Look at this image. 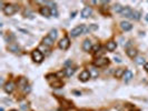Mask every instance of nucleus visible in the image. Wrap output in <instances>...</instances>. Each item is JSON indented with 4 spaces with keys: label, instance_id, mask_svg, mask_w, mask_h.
Wrapping results in <instances>:
<instances>
[{
    "label": "nucleus",
    "instance_id": "bb28decb",
    "mask_svg": "<svg viewBox=\"0 0 148 111\" xmlns=\"http://www.w3.org/2000/svg\"><path fill=\"white\" fill-rule=\"evenodd\" d=\"M97 29H98V26H97V24H90V26L87 28V31H94V30H97Z\"/></svg>",
    "mask_w": 148,
    "mask_h": 111
},
{
    "label": "nucleus",
    "instance_id": "f03ea898",
    "mask_svg": "<svg viewBox=\"0 0 148 111\" xmlns=\"http://www.w3.org/2000/svg\"><path fill=\"white\" fill-rule=\"evenodd\" d=\"M31 57H32V59H34V61L38 62V63L42 62V60H43V55L40 52V50H38V49H36V50L32 51V52H31Z\"/></svg>",
    "mask_w": 148,
    "mask_h": 111
},
{
    "label": "nucleus",
    "instance_id": "7ed1b4c3",
    "mask_svg": "<svg viewBox=\"0 0 148 111\" xmlns=\"http://www.w3.org/2000/svg\"><path fill=\"white\" fill-rule=\"evenodd\" d=\"M86 30V27L84 26V24H80V26H77L76 28H74L71 30V32H70V35H71V37H78L79 35H81V33H84V31Z\"/></svg>",
    "mask_w": 148,
    "mask_h": 111
},
{
    "label": "nucleus",
    "instance_id": "f8f14e48",
    "mask_svg": "<svg viewBox=\"0 0 148 111\" xmlns=\"http://www.w3.org/2000/svg\"><path fill=\"white\" fill-rule=\"evenodd\" d=\"M120 28L125 31H129L130 29L132 28V24H130L129 22H127V21H123L120 23Z\"/></svg>",
    "mask_w": 148,
    "mask_h": 111
},
{
    "label": "nucleus",
    "instance_id": "1a4fd4ad",
    "mask_svg": "<svg viewBox=\"0 0 148 111\" xmlns=\"http://www.w3.org/2000/svg\"><path fill=\"white\" fill-rule=\"evenodd\" d=\"M132 9L129 8V7H126V8H124V10L121 11V15L124 16V17H127V18H130L132 17Z\"/></svg>",
    "mask_w": 148,
    "mask_h": 111
},
{
    "label": "nucleus",
    "instance_id": "393cba45",
    "mask_svg": "<svg viewBox=\"0 0 148 111\" xmlns=\"http://www.w3.org/2000/svg\"><path fill=\"white\" fill-rule=\"evenodd\" d=\"M136 63L137 64H144L145 63V59L143 57H137L136 58Z\"/></svg>",
    "mask_w": 148,
    "mask_h": 111
},
{
    "label": "nucleus",
    "instance_id": "6ab92c4d",
    "mask_svg": "<svg viewBox=\"0 0 148 111\" xmlns=\"http://www.w3.org/2000/svg\"><path fill=\"white\" fill-rule=\"evenodd\" d=\"M89 73H90V75H91V78H97L98 77V71H97V69H95L94 67L89 68Z\"/></svg>",
    "mask_w": 148,
    "mask_h": 111
},
{
    "label": "nucleus",
    "instance_id": "9d476101",
    "mask_svg": "<svg viewBox=\"0 0 148 111\" xmlns=\"http://www.w3.org/2000/svg\"><path fill=\"white\" fill-rule=\"evenodd\" d=\"M92 48V44H91V41L90 40H85L83 42V49L85 51H90Z\"/></svg>",
    "mask_w": 148,
    "mask_h": 111
},
{
    "label": "nucleus",
    "instance_id": "aec40b11",
    "mask_svg": "<svg viewBox=\"0 0 148 111\" xmlns=\"http://www.w3.org/2000/svg\"><path fill=\"white\" fill-rule=\"evenodd\" d=\"M74 73H75V69H74V68H67V69L65 70L66 77H71Z\"/></svg>",
    "mask_w": 148,
    "mask_h": 111
},
{
    "label": "nucleus",
    "instance_id": "7c9ffc66",
    "mask_svg": "<svg viewBox=\"0 0 148 111\" xmlns=\"http://www.w3.org/2000/svg\"><path fill=\"white\" fill-rule=\"evenodd\" d=\"M146 21L148 22V15H146Z\"/></svg>",
    "mask_w": 148,
    "mask_h": 111
},
{
    "label": "nucleus",
    "instance_id": "5701e85b",
    "mask_svg": "<svg viewBox=\"0 0 148 111\" xmlns=\"http://www.w3.org/2000/svg\"><path fill=\"white\" fill-rule=\"evenodd\" d=\"M114 10L116 11V12H121V11L124 10V7H123V6H120L119 3H117V4H115Z\"/></svg>",
    "mask_w": 148,
    "mask_h": 111
},
{
    "label": "nucleus",
    "instance_id": "c756f323",
    "mask_svg": "<svg viewBox=\"0 0 148 111\" xmlns=\"http://www.w3.org/2000/svg\"><path fill=\"white\" fill-rule=\"evenodd\" d=\"M145 69H146V71L148 72V62H147V63H145Z\"/></svg>",
    "mask_w": 148,
    "mask_h": 111
},
{
    "label": "nucleus",
    "instance_id": "a878e982",
    "mask_svg": "<svg viewBox=\"0 0 148 111\" xmlns=\"http://www.w3.org/2000/svg\"><path fill=\"white\" fill-rule=\"evenodd\" d=\"M132 19H135V20H138L139 18H140V13L138 12V11H134V12H132Z\"/></svg>",
    "mask_w": 148,
    "mask_h": 111
},
{
    "label": "nucleus",
    "instance_id": "f257e3e1",
    "mask_svg": "<svg viewBox=\"0 0 148 111\" xmlns=\"http://www.w3.org/2000/svg\"><path fill=\"white\" fill-rule=\"evenodd\" d=\"M17 10H18V7L15 6V4H7V6L3 7V12L7 16L14 15V13H16Z\"/></svg>",
    "mask_w": 148,
    "mask_h": 111
},
{
    "label": "nucleus",
    "instance_id": "4468645a",
    "mask_svg": "<svg viewBox=\"0 0 148 111\" xmlns=\"http://www.w3.org/2000/svg\"><path fill=\"white\" fill-rule=\"evenodd\" d=\"M116 48H117V43L115 41L107 42V50L108 51H114V50H116Z\"/></svg>",
    "mask_w": 148,
    "mask_h": 111
},
{
    "label": "nucleus",
    "instance_id": "c85d7f7f",
    "mask_svg": "<svg viewBox=\"0 0 148 111\" xmlns=\"http://www.w3.org/2000/svg\"><path fill=\"white\" fill-rule=\"evenodd\" d=\"M115 61H117V62H121V60H120V58H119V57H115Z\"/></svg>",
    "mask_w": 148,
    "mask_h": 111
},
{
    "label": "nucleus",
    "instance_id": "dca6fc26",
    "mask_svg": "<svg viewBox=\"0 0 148 111\" xmlns=\"http://www.w3.org/2000/svg\"><path fill=\"white\" fill-rule=\"evenodd\" d=\"M125 69L124 68H118L116 71H115V77L116 78H123L124 73H125Z\"/></svg>",
    "mask_w": 148,
    "mask_h": 111
},
{
    "label": "nucleus",
    "instance_id": "2f4dec72",
    "mask_svg": "<svg viewBox=\"0 0 148 111\" xmlns=\"http://www.w3.org/2000/svg\"><path fill=\"white\" fill-rule=\"evenodd\" d=\"M80 111H86V110H80Z\"/></svg>",
    "mask_w": 148,
    "mask_h": 111
},
{
    "label": "nucleus",
    "instance_id": "4be33fe9",
    "mask_svg": "<svg viewBox=\"0 0 148 111\" xmlns=\"http://www.w3.org/2000/svg\"><path fill=\"white\" fill-rule=\"evenodd\" d=\"M9 50L12 51V52H19V47L17 46V44H10Z\"/></svg>",
    "mask_w": 148,
    "mask_h": 111
},
{
    "label": "nucleus",
    "instance_id": "412c9836",
    "mask_svg": "<svg viewBox=\"0 0 148 111\" xmlns=\"http://www.w3.org/2000/svg\"><path fill=\"white\" fill-rule=\"evenodd\" d=\"M63 82L60 81V80H56V81H54V82H51V86L54 87V88H61L63 87Z\"/></svg>",
    "mask_w": 148,
    "mask_h": 111
},
{
    "label": "nucleus",
    "instance_id": "2eb2a0df",
    "mask_svg": "<svg viewBox=\"0 0 148 111\" xmlns=\"http://www.w3.org/2000/svg\"><path fill=\"white\" fill-rule=\"evenodd\" d=\"M127 56L129 58H135L137 56V51H136V49H134V48H129V49H127Z\"/></svg>",
    "mask_w": 148,
    "mask_h": 111
},
{
    "label": "nucleus",
    "instance_id": "f3484780",
    "mask_svg": "<svg viewBox=\"0 0 148 111\" xmlns=\"http://www.w3.org/2000/svg\"><path fill=\"white\" fill-rule=\"evenodd\" d=\"M42 43L45 44V46L50 47V46H52V43H54V40H52L51 38H49V37H45L42 39Z\"/></svg>",
    "mask_w": 148,
    "mask_h": 111
},
{
    "label": "nucleus",
    "instance_id": "39448f33",
    "mask_svg": "<svg viewBox=\"0 0 148 111\" xmlns=\"http://www.w3.org/2000/svg\"><path fill=\"white\" fill-rule=\"evenodd\" d=\"M89 78H91V75H90V73H89V71H88V70H84L83 72L79 74V80H80V81H83V82L88 81V80H89Z\"/></svg>",
    "mask_w": 148,
    "mask_h": 111
},
{
    "label": "nucleus",
    "instance_id": "6e6552de",
    "mask_svg": "<svg viewBox=\"0 0 148 111\" xmlns=\"http://www.w3.org/2000/svg\"><path fill=\"white\" fill-rule=\"evenodd\" d=\"M91 12H92V9L90 8V7H86V8H84L83 11H81V17H83L84 19H86V18H88L91 15Z\"/></svg>",
    "mask_w": 148,
    "mask_h": 111
},
{
    "label": "nucleus",
    "instance_id": "a211bd4d",
    "mask_svg": "<svg viewBox=\"0 0 148 111\" xmlns=\"http://www.w3.org/2000/svg\"><path fill=\"white\" fill-rule=\"evenodd\" d=\"M57 36H58V32H57V30H56V29H52V30H50L49 36H48V37L51 38V39L55 41V40L57 39Z\"/></svg>",
    "mask_w": 148,
    "mask_h": 111
},
{
    "label": "nucleus",
    "instance_id": "9b49d317",
    "mask_svg": "<svg viewBox=\"0 0 148 111\" xmlns=\"http://www.w3.org/2000/svg\"><path fill=\"white\" fill-rule=\"evenodd\" d=\"M132 72L130 70H126L125 71V73H124V75H123V79L125 80V82H128V81H130L131 80V78H132Z\"/></svg>",
    "mask_w": 148,
    "mask_h": 111
},
{
    "label": "nucleus",
    "instance_id": "20e7f679",
    "mask_svg": "<svg viewBox=\"0 0 148 111\" xmlns=\"http://www.w3.org/2000/svg\"><path fill=\"white\" fill-rule=\"evenodd\" d=\"M58 46H59V48L63 49V50H67V49L69 48V46H70L69 38H68V37H63V39H61L60 41H59Z\"/></svg>",
    "mask_w": 148,
    "mask_h": 111
},
{
    "label": "nucleus",
    "instance_id": "72a5a7b5",
    "mask_svg": "<svg viewBox=\"0 0 148 111\" xmlns=\"http://www.w3.org/2000/svg\"><path fill=\"white\" fill-rule=\"evenodd\" d=\"M59 111H60V110H59Z\"/></svg>",
    "mask_w": 148,
    "mask_h": 111
},
{
    "label": "nucleus",
    "instance_id": "423d86ee",
    "mask_svg": "<svg viewBox=\"0 0 148 111\" xmlns=\"http://www.w3.org/2000/svg\"><path fill=\"white\" fill-rule=\"evenodd\" d=\"M109 60L107 58H98V59L95 61V66L96 67H105L106 64H108Z\"/></svg>",
    "mask_w": 148,
    "mask_h": 111
},
{
    "label": "nucleus",
    "instance_id": "473e14b6",
    "mask_svg": "<svg viewBox=\"0 0 148 111\" xmlns=\"http://www.w3.org/2000/svg\"><path fill=\"white\" fill-rule=\"evenodd\" d=\"M11 111H17V110H11Z\"/></svg>",
    "mask_w": 148,
    "mask_h": 111
},
{
    "label": "nucleus",
    "instance_id": "ddd939ff",
    "mask_svg": "<svg viewBox=\"0 0 148 111\" xmlns=\"http://www.w3.org/2000/svg\"><path fill=\"white\" fill-rule=\"evenodd\" d=\"M40 13L42 16H46V17H49L51 15V10H50L48 7H41L40 8Z\"/></svg>",
    "mask_w": 148,
    "mask_h": 111
},
{
    "label": "nucleus",
    "instance_id": "cd10ccee",
    "mask_svg": "<svg viewBox=\"0 0 148 111\" xmlns=\"http://www.w3.org/2000/svg\"><path fill=\"white\" fill-rule=\"evenodd\" d=\"M51 13H54V15L57 17V10H56V8H52L51 9Z\"/></svg>",
    "mask_w": 148,
    "mask_h": 111
},
{
    "label": "nucleus",
    "instance_id": "b1692460",
    "mask_svg": "<svg viewBox=\"0 0 148 111\" xmlns=\"http://www.w3.org/2000/svg\"><path fill=\"white\" fill-rule=\"evenodd\" d=\"M19 86H20V88L27 87V80H26L25 78H21V79L19 80Z\"/></svg>",
    "mask_w": 148,
    "mask_h": 111
},
{
    "label": "nucleus",
    "instance_id": "0eeeda50",
    "mask_svg": "<svg viewBox=\"0 0 148 111\" xmlns=\"http://www.w3.org/2000/svg\"><path fill=\"white\" fill-rule=\"evenodd\" d=\"M14 89H15V83L11 81L7 82V83L3 86V90H5L7 93H11L12 91H14Z\"/></svg>",
    "mask_w": 148,
    "mask_h": 111
}]
</instances>
